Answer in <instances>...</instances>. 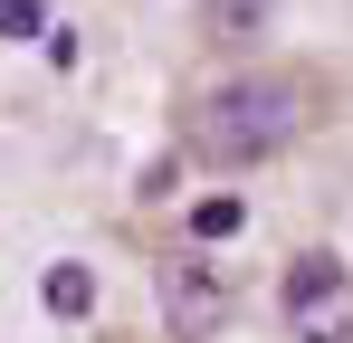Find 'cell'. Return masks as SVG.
Here are the masks:
<instances>
[{
  "label": "cell",
  "instance_id": "obj_2",
  "mask_svg": "<svg viewBox=\"0 0 353 343\" xmlns=\"http://www.w3.org/2000/svg\"><path fill=\"white\" fill-rule=\"evenodd\" d=\"M153 277H163V324H172V343H210L230 324V277H220L201 248H172Z\"/></svg>",
  "mask_w": 353,
  "mask_h": 343
},
{
  "label": "cell",
  "instance_id": "obj_6",
  "mask_svg": "<svg viewBox=\"0 0 353 343\" xmlns=\"http://www.w3.org/2000/svg\"><path fill=\"white\" fill-rule=\"evenodd\" d=\"M268 0H201V29H258Z\"/></svg>",
  "mask_w": 353,
  "mask_h": 343
},
{
  "label": "cell",
  "instance_id": "obj_4",
  "mask_svg": "<svg viewBox=\"0 0 353 343\" xmlns=\"http://www.w3.org/2000/svg\"><path fill=\"white\" fill-rule=\"evenodd\" d=\"M39 295H48V315H86V305H96V277H86V267H48Z\"/></svg>",
  "mask_w": 353,
  "mask_h": 343
},
{
  "label": "cell",
  "instance_id": "obj_1",
  "mask_svg": "<svg viewBox=\"0 0 353 343\" xmlns=\"http://www.w3.org/2000/svg\"><path fill=\"white\" fill-rule=\"evenodd\" d=\"M334 105L325 67H230L210 86L181 96V163L201 172H248V163H277L287 143H305Z\"/></svg>",
  "mask_w": 353,
  "mask_h": 343
},
{
  "label": "cell",
  "instance_id": "obj_5",
  "mask_svg": "<svg viewBox=\"0 0 353 343\" xmlns=\"http://www.w3.org/2000/svg\"><path fill=\"white\" fill-rule=\"evenodd\" d=\"M239 220H248V200L220 191V200H201V210H191V238H239Z\"/></svg>",
  "mask_w": 353,
  "mask_h": 343
},
{
  "label": "cell",
  "instance_id": "obj_7",
  "mask_svg": "<svg viewBox=\"0 0 353 343\" xmlns=\"http://www.w3.org/2000/svg\"><path fill=\"white\" fill-rule=\"evenodd\" d=\"M48 29V0H0V39H39Z\"/></svg>",
  "mask_w": 353,
  "mask_h": 343
},
{
  "label": "cell",
  "instance_id": "obj_3",
  "mask_svg": "<svg viewBox=\"0 0 353 343\" xmlns=\"http://www.w3.org/2000/svg\"><path fill=\"white\" fill-rule=\"evenodd\" d=\"M325 295H344V258H334V248H305V258H287L277 305H287V315H315Z\"/></svg>",
  "mask_w": 353,
  "mask_h": 343
}]
</instances>
